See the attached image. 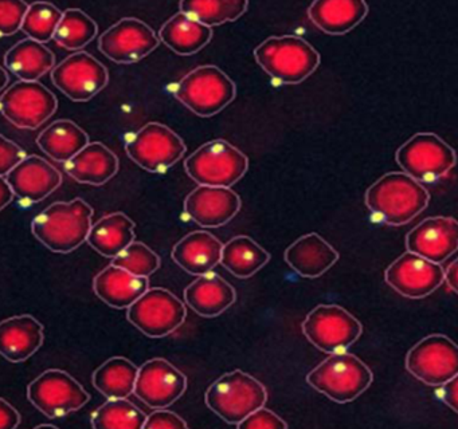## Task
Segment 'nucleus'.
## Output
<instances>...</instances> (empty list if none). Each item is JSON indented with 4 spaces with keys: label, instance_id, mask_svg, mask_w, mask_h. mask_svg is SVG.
Instances as JSON below:
<instances>
[{
    "label": "nucleus",
    "instance_id": "nucleus-1",
    "mask_svg": "<svg viewBox=\"0 0 458 429\" xmlns=\"http://www.w3.org/2000/svg\"><path fill=\"white\" fill-rule=\"evenodd\" d=\"M92 217V206L82 198L57 201L34 217L31 232L50 251L68 254L88 241Z\"/></svg>",
    "mask_w": 458,
    "mask_h": 429
},
{
    "label": "nucleus",
    "instance_id": "nucleus-2",
    "mask_svg": "<svg viewBox=\"0 0 458 429\" xmlns=\"http://www.w3.org/2000/svg\"><path fill=\"white\" fill-rule=\"evenodd\" d=\"M428 189L404 172L385 174L366 192L369 211L390 225L411 222L428 206Z\"/></svg>",
    "mask_w": 458,
    "mask_h": 429
},
{
    "label": "nucleus",
    "instance_id": "nucleus-3",
    "mask_svg": "<svg viewBox=\"0 0 458 429\" xmlns=\"http://www.w3.org/2000/svg\"><path fill=\"white\" fill-rule=\"evenodd\" d=\"M257 63L280 83L302 82L320 63V54L302 38L272 37L254 48Z\"/></svg>",
    "mask_w": 458,
    "mask_h": 429
},
{
    "label": "nucleus",
    "instance_id": "nucleus-4",
    "mask_svg": "<svg viewBox=\"0 0 458 429\" xmlns=\"http://www.w3.org/2000/svg\"><path fill=\"white\" fill-rule=\"evenodd\" d=\"M267 400L265 386L253 375L234 370L219 377L206 391V405L219 418L238 425L249 415L264 407Z\"/></svg>",
    "mask_w": 458,
    "mask_h": 429
},
{
    "label": "nucleus",
    "instance_id": "nucleus-5",
    "mask_svg": "<svg viewBox=\"0 0 458 429\" xmlns=\"http://www.w3.org/2000/svg\"><path fill=\"white\" fill-rule=\"evenodd\" d=\"M372 380L369 367L347 351L332 354L307 375V383L313 389L339 404L358 399Z\"/></svg>",
    "mask_w": 458,
    "mask_h": 429
},
{
    "label": "nucleus",
    "instance_id": "nucleus-6",
    "mask_svg": "<svg viewBox=\"0 0 458 429\" xmlns=\"http://www.w3.org/2000/svg\"><path fill=\"white\" fill-rule=\"evenodd\" d=\"M174 94L199 117H213L232 104L237 86L219 67L205 64L184 75Z\"/></svg>",
    "mask_w": 458,
    "mask_h": 429
},
{
    "label": "nucleus",
    "instance_id": "nucleus-7",
    "mask_svg": "<svg viewBox=\"0 0 458 429\" xmlns=\"http://www.w3.org/2000/svg\"><path fill=\"white\" fill-rule=\"evenodd\" d=\"M187 174L199 185L230 188L249 169V158L224 139H213L198 147L184 161Z\"/></svg>",
    "mask_w": 458,
    "mask_h": 429
},
{
    "label": "nucleus",
    "instance_id": "nucleus-8",
    "mask_svg": "<svg viewBox=\"0 0 458 429\" xmlns=\"http://www.w3.org/2000/svg\"><path fill=\"white\" fill-rule=\"evenodd\" d=\"M125 150L140 168L151 173H163L183 157L186 144L173 129L151 122L128 139Z\"/></svg>",
    "mask_w": 458,
    "mask_h": 429
},
{
    "label": "nucleus",
    "instance_id": "nucleus-9",
    "mask_svg": "<svg viewBox=\"0 0 458 429\" xmlns=\"http://www.w3.org/2000/svg\"><path fill=\"white\" fill-rule=\"evenodd\" d=\"M396 161L412 179L430 182L445 176L457 163V156L437 134L418 133L399 147Z\"/></svg>",
    "mask_w": 458,
    "mask_h": 429
},
{
    "label": "nucleus",
    "instance_id": "nucleus-10",
    "mask_svg": "<svg viewBox=\"0 0 458 429\" xmlns=\"http://www.w3.org/2000/svg\"><path fill=\"white\" fill-rule=\"evenodd\" d=\"M363 332L360 322L336 305L313 308L302 322V332L310 343L324 353L345 351Z\"/></svg>",
    "mask_w": 458,
    "mask_h": 429
},
{
    "label": "nucleus",
    "instance_id": "nucleus-11",
    "mask_svg": "<svg viewBox=\"0 0 458 429\" xmlns=\"http://www.w3.org/2000/svg\"><path fill=\"white\" fill-rule=\"evenodd\" d=\"M28 399L47 417L58 418L84 408L90 394L69 373L50 369L29 385Z\"/></svg>",
    "mask_w": 458,
    "mask_h": 429
},
{
    "label": "nucleus",
    "instance_id": "nucleus-12",
    "mask_svg": "<svg viewBox=\"0 0 458 429\" xmlns=\"http://www.w3.org/2000/svg\"><path fill=\"white\" fill-rule=\"evenodd\" d=\"M187 311L184 303L170 290L148 289L128 307V321L151 338H162L175 332Z\"/></svg>",
    "mask_w": 458,
    "mask_h": 429
},
{
    "label": "nucleus",
    "instance_id": "nucleus-13",
    "mask_svg": "<svg viewBox=\"0 0 458 429\" xmlns=\"http://www.w3.org/2000/svg\"><path fill=\"white\" fill-rule=\"evenodd\" d=\"M406 369L426 385L442 386L458 374V345L446 335H428L410 349Z\"/></svg>",
    "mask_w": 458,
    "mask_h": 429
},
{
    "label": "nucleus",
    "instance_id": "nucleus-14",
    "mask_svg": "<svg viewBox=\"0 0 458 429\" xmlns=\"http://www.w3.org/2000/svg\"><path fill=\"white\" fill-rule=\"evenodd\" d=\"M57 97L39 82L20 80L0 98L4 117L21 129H37L57 110Z\"/></svg>",
    "mask_w": 458,
    "mask_h": 429
},
{
    "label": "nucleus",
    "instance_id": "nucleus-15",
    "mask_svg": "<svg viewBox=\"0 0 458 429\" xmlns=\"http://www.w3.org/2000/svg\"><path fill=\"white\" fill-rule=\"evenodd\" d=\"M52 82L72 101L85 102L108 85L109 74L106 67L95 56L79 51L53 69Z\"/></svg>",
    "mask_w": 458,
    "mask_h": 429
},
{
    "label": "nucleus",
    "instance_id": "nucleus-16",
    "mask_svg": "<svg viewBox=\"0 0 458 429\" xmlns=\"http://www.w3.org/2000/svg\"><path fill=\"white\" fill-rule=\"evenodd\" d=\"M159 43L148 24L140 19L123 18L101 35L98 48L111 61L128 64L146 58Z\"/></svg>",
    "mask_w": 458,
    "mask_h": 429
},
{
    "label": "nucleus",
    "instance_id": "nucleus-17",
    "mask_svg": "<svg viewBox=\"0 0 458 429\" xmlns=\"http://www.w3.org/2000/svg\"><path fill=\"white\" fill-rule=\"evenodd\" d=\"M386 282L403 297L420 299L436 291L445 281L439 263L407 251L386 270Z\"/></svg>",
    "mask_w": 458,
    "mask_h": 429
},
{
    "label": "nucleus",
    "instance_id": "nucleus-18",
    "mask_svg": "<svg viewBox=\"0 0 458 429\" xmlns=\"http://www.w3.org/2000/svg\"><path fill=\"white\" fill-rule=\"evenodd\" d=\"M187 388V378L178 367L163 358L141 365L135 394L152 409H163L178 401Z\"/></svg>",
    "mask_w": 458,
    "mask_h": 429
},
{
    "label": "nucleus",
    "instance_id": "nucleus-19",
    "mask_svg": "<svg viewBox=\"0 0 458 429\" xmlns=\"http://www.w3.org/2000/svg\"><path fill=\"white\" fill-rule=\"evenodd\" d=\"M406 247L410 252L441 265L458 249L457 220L428 217L407 233Z\"/></svg>",
    "mask_w": 458,
    "mask_h": 429
},
{
    "label": "nucleus",
    "instance_id": "nucleus-20",
    "mask_svg": "<svg viewBox=\"0 0 458 429\" xmlns=\"http://www.w3.org/2000/svg\"><path fill=\"white\" fill-rule=\"evenodd\" d=\"M241 198L230 188L199 185L184 201V212L200 227L218 228L234 219Z\"/></svg>",
    "mask_w": 458,
    "mask_h": 429
},
{
    "label": "nucleus",
    "instance_id": "nucleus-21",
    "mask_svg": "<svg viewBox=\"0 0 458 429\" xmlns=\"http://www.w3.org/2000/svg\"><path fill=\"white\" fill-rule=\"evenodd\" d=\"M4 179L21 201L34 204L44 200L60 187L63 174L45 158L28 156Z\"/></svg>",
    "mask_w": 458,
    "mask_h": 429
},
{
    "label": "nucleus",
    "instance_id": "nucleus-22",
    "mask_svg": "<svg viewBox=\"0 0 458 429\" xmlns=\"http://www.w3.org/2000/svg\"><path fill=\"white\" fill-rule=\"evenodd\" d=\"M44 341V326L29 314L12 316L0 324V351L13 364L30 358Z\"/></svg>",
    "mask_w": 458,
    "mask_h": 429
},
{
    "label": "nucleus",
    "instance_id": "nucleus-23",
    "mask_svg": "<svg viewBox=\"0 0 458 429\" xmlns=\"http://www.w3.org/2000/svg\"><path fill=\"white\" fill-rule=\"evenodd\" d=\"M224 244L205 231H195L184 236L173 248V260L191 275L213 273L221 263Z\"/></svg>",
    "mask_w": 458,
    "mask_h": 429
},
{
    "label": "nucleus",
    "instance_id": "nucleus-24",
    "mask_svg": "<svg viewBox=\"0 0 458 429\" xmlns=\"http://www.w3.org/2000/svg\"><path fill=\"white\" fill-rule=\"evenodd\" d=\"M339 260V252L318 233H308L286 248L285 262L304 278H318Z\"/></svg>",
    "mask_w": 458,
    "mask_h": 429
},
{
    "label": "nucleus",
    "instance_id": "nucleus-25",
    "mask_svg": "<svg viewBox=\"0 0 458 429\" xmlns=\"http://www.w3.org/2000/svg\"><path fill=\"white\" fill-rule=\"evenodd\" d=\"M148 278L111 265L96 276L93 290L111 307L128 308L148 290Z\"/></svg>",
    "mask_w": 458,
    "mask_h": 429
},
{
    "label": "nucleus",
    "instance_id": "nucleus-26",
    "mask_svg": "<svg viewBox=\"0 0 458 429\" xmlns=\"http://www.w3.org/2000/svg\"><path fill=\"white\" fill-rule=\"evenodd\" d=\"M237 299L234 287L216 273L198 276L184 290L187 305L206 318H213L226 311Z\"/></svg>",
    "mask_w": 458,
    "mask_h": 429
},
{
    "label": "nucleus",
    "instance_id": "nucleus-27",
    "mask_svg": "<svg viewBox=\"0 0 458 429\" xmlns=\"http://www.w3.org/2000/svg\"><path fill=\"white\" fill-rule=\"evenodd\" d=\"M119 158L101 142H90L65 164L72 179L81 184L104 185L119 172Z\"/></svg>",
    "mask_w": 458,
    "mask_h": 429
},
{
    "label": "nucleus",
    "instance_id": "nucleus-28",
    "mask_svg": "<svg viewBox=\"0 0 458 429\" xmlns=\"http://www.w3.org/2000/svg\"><path fill=\"white\" fill-rule=\"evenodd\" d=\"M369 13L363 0H318L312 3L310 21L329 35H343L358 26Z\"/></svg>",
    "mask_w": 458,
    "mask_h": 429
},
{
    "label": "nucleus",
    "instance_id": "nucleus-29",
    "mask_svg": "<svg viewBox=\"0 0 458 429\" xmlns=\"http://www.w3.org/2000/svg\"><path fill=\"white\" fill-rule=\"evenodd\" d=\"M135 241V223L123 212L106 214L92 225L88 243L106 257H116Z\"/></svg>",
    "mask_w": 458,
    "mask_h": 429
},
{
    "label": "nucleus",
    "instance_id": "nucleus-30",
    "mask_svg": "<svg viewBox=\"0 0 458 429\" xmlns=\"http://www.w3.org/2000/svg\"><path fill=\"white\" fill-rule=\"evenodd\" d=\"M55 56L44 43L37 40H20L4 55V67L21 80L37 82V80L55 69Z\"/></svg>",
    "mask_w": 458,
    "mask_h": 429
},
{
    "label": "nucleus",
    "instance_id": "nucleus-31",
    "mask_svg": "<svg viewBox=\"0 0 458 429\" xmlns=\"http://www.w3.org/2000/svg\"><path fill=\"white\" fill-rule=\"evenodd\" d=\"M213 38V29L191 16L178 13L168 19L159 31V39L178 55H192L202 50Z\"/></svg>",
    "mask_w": 458,
    "mask_h": 429
},
{
    "label": "nucleus",
    "instance_id": "nucleus-32",
    "mask_svg": "<svg viewBox=\"0 0 458 429\" xmlns=\"http://www.w3.org/2000/svg\"><path fill=\"white\" fill-rule=\"evenodd\" d=\"M39 149L58 163H68L89 145V136L71 120L55 121L37 139Z\"/></svg>",
    "mask_w": 458,
    "mask_h": 429
},
{
    "label": "nucleus",
    "instance_id": "nucleus-33",
    "mask_svg": "<svg viewBox=\"0 0 458 429\" xmlns=\"http://www.w3.org/2000/svg\"><path fill=\"white\" fill-rule=\"evenodd\" d=\"M139 367L125 357H112L93 373V385L106 399H128L135 393Z\"/></svg>",
    "mask_w": 458,
    "mask_h": 429
},
{
    "label": "nucleus",
    "instance_id": "nucleus-34",
    "mask_svg": "<svg viewBox=\"0 0 458 429\" xmlns=\"http://www.w3.org/2000/svg\"><path fill=\"white\" fill-rule=\"evenodd\" d=\"M269 260V252L246 235L235 236L222 249L221 265L240 279L250 278Z\"/></svg>",
    "mask_w": 458,
    "mask_h": 429
},
{
    "label": "nucleus",
    "instance_id": "nucleus-35",
    "mask_svg": "<svg viewBox=\"0 0 458 429\" xmlns=\"http://www.w3.org/2000/svg\"><path fill=\"white\" fill-rule=\"evenodd\" d=\"M179 8L181 13L211 29L240 19L248 11L249 3L245 0H183L179 3Z\"/></svg>",
    "mask_w": 458,
    "mask_h": 429
},
{
    "label": "nucleus",
    "instance_id": "nucleus-36",
    "mask_svg": "<svg viewBox=\"0 0 458 429\" xmlns=\"http://www.w3.org/2000/svg\"><path fill=\"white\" fill-rule=\"evenodd\" d=\"M148 416L128 399H108L92 416L96 429H144Z\"/></svg>",
    "mask_w": 458,
    "mask_h": 429
},
{
    "label": "nucleus",
    "instance_id": "nucleus-37",
    "mask_svg": "<svg viewBox=\"0 0 458 429\" xmlns=\"http://www.w3.org/2000/svg\"><path fill=\"white\" fill-rule=\"evenodd\" d=\"M96 21L79 8H68L55 31V40L66 50H79L98 35Z\"/></svg>",
    "mask_w": 458,
    "mask_h": 429
},
{
    "label": "nucleus",
    "instance_id": "nucleus-38",
    "mask_svg": "<svg viewBox=\"0 0 458 429\" xmlns=\"http://www.w3.org/2000/svg\"><path fill=\"white\" fill-rule=\"evenodd\" d=\"M63 16V11L52 3H33L29 7L28 13H26L22 31L30 39L45 45L49 40L55 39V31H57L58 24H60Z\"/></svg>",
    "mask_w": 458,
    "mask_h": 429
},
{
    "label": "nucleus",
    "instance_id": "nucleus-39",
    "mask_svg": "<svg viewBox=\"0 0 458 429\" xmlns=\"http://www.w3.org/2000/svg\"><path fill=\"white\" fill-rule=\"evenodd\" d=\"M112 265L124 268L136 276L148 278L160 267V257L141 241H133L122 254L112 259Z\"/></svg>",
    "mask_w": 458,
    "mask_h": 429
},
{
    "label": "nucleus",
    "instance_id": "nucleus-40",
    "mask_svg": "<svg viewBox=\"0 0 458 429\" xmlns=\"http://www.w3.org/2000/svg\"><path fill=\"white\" fill-rule=\"evenodd\" d=\"M29 7L30 4L21 0H4L0 3V34L7 37L22 29Z\"/></svg>",
    "mask_w": 458,
    "mask_h": 429
},
{
    "label": "nucleus",
    "instance_id": "nucleus-41",
    "mask_svg": "<svg viewBox=\"0 0 458 429\" xmlns=\"http://www.w3.org/2000/svg\"><path fill=\"white\" fill-rule=\"evenodd\" d=\"M238 429H286L288 424L267 408H259L237 425Z\"/></svg>",
    "mask_w": 458,
    "mask_h": 429
},
{
    "label": "nucleus",
    "instance_id": "nucleus-42",
    "mask_svg": "<svg viewBox=\"0 0 458 429\" xmlns=\"http://www.w3.org/2000/svg\"><path fill=\"white\" fill-rule=\"evenodd\" d=\"M28 157L26 150L7 137H0V174L7 176Z\"/></svg>",
    "mask_w": 458,
    "mask_h": 429
},
{
    "label": "nucleus",
    "instance_id": "nucleus-43",
    "mask_svg": "<svg viewBox=\"0 0 458 429\" xmlns=\"http://www.w3.org/2000/svg\"><path fill=\"white\" fill-rule=\"evenodd\" d=\"M189 424L176 415L175 412L165 409H155L154 413L147 417L144 429H187Z\"/></svg>",
    "mask_w": 458,
    "mask_h": 429
},
{
    "label": "nucleus",
    "instance_id": "nucleus-44",
    "mask_svg": "<svg viewBox=\"0 0 458 429\" xmlns=\"http://www.w3.org/2000/svg\"><path fill=\"white\" fill-rule=\"evenodd\" d=\"M21 423V415L6 399H0V428L15 429Z\"/></svg>",
    "mask_w": 458,
    "mask_h": 429
},
{
    "label": "nucleus",
    "instance_id": "nucleus-45",
    "mask_svg": "<svg viewBox=\"0 0 458 429\" xmlns=\"http://www.w3.org/2000/svg\"><path fill=\"white\" fill-rule=\"evenodd\" d=\"M441 400L450 409L458 413V374L442 385Z\"/></svg>",
    "mask_w": 458,
    "mask_h": 429
},
{
    "label": "nucleus",
    "instance_id": "nucleus-46",
    "mask_svg": "<svg viewBox=\"0 0 458 429\" xmlns=\"http://www.w3.org/2000/svg\"><path fill=\"white\" fill-rule=\"evenodd\" d=\"M14 190L10 187L9 182L4 177H2L0 180V208L4 209L12 203L13 198H14Z\"/></svg>",
    "mask_w": 458,
    "mask_h": 429
},
{
    "label": "nucleus",
    "instance_id": "nucleus-47",
    "mask_svg": "<svg viewBox=\"0 0 458 429\" xmlns=\"http://www.w3.org/2000/svg\"><path fill=\"white\" fill-rule=\"evenodd\" d=\"M445 281L450 289L458 294V257L445 271Z\"/></svg>",
    "mask_w": 458,
    "mask_h": 429
},
{
    "label": "nucleus",
    "instance_id": "nucleus-48",
    "mask_svg": "<svg viewBox=\"0 0 458 429\" xmlns=\"http://www.w3.org/2000/svg\"><path fill=\"white\" fill-rule=\"evenodd\" d=\"M2 75H4V85H2V90L6 91L7 82H9V75H7L6 67L2 69Z\"/></svg>",
    "mask_w": 458,
    "mask_h": 429
},
{
    "label": "nucleus",
    "instance_id": "nucleus-49",
    "mask_svg": "<svg viewBox=\"0 0 458 429\" xmlns=\"http://www.w3.org/2000/svg\"><path fill=\"white\" fill-rule=\"evenodd\" d=\"M37 428H57V426L53 425V424H41V425H37Z\"/></svg>",
    "mask_w": 458,
    "mask_h": 429
}]
</instances>
